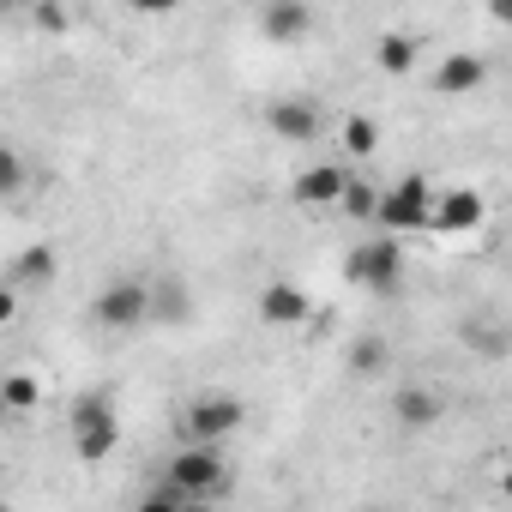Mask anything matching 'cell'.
<instances>
[{
  "instance_id": "obj_1",
  "label": "cell",
  "mask_w": 512,
  "mask_h": 512,
  "mask_svg": "<svg viewBox=\"0 0 512 512\" xmlns=\"http://www.w3.org/2000/svg\"><path fill=\"white\" fill-rule=\"evenodd\" d=\"M67 428H73V452H79L85 464H103V458L115 452V440H121V416H115L109 392H79Z\"/></svg>"
},
{
  "instance_id": "obj_2",
  "label": "cell",
  "mask_w": 512,
  "mask_h": 512,
  "mask_svg": "<svg viewBox=\"0 0 512 512\" xmlns=\"http://www.w3.org/2000/svg\"><path fill=\"white\" fill-rule=\"evenodd\" d=\"M434 187L422 181V175H404L398 187H386V199H380V235H428L434 229Z\"/></svg>"
},
{
  "instance_id": "obj_3",
  "label": "cell",
  "mask_w": 512,
  "mask_h": 512,
  "mask_svg": "<svg viewBox=\"0 0 512 512\" xmlns=\"http://www.w3.org/2000/svg\"><path fill=\"white\" fill-rule=\"evenodd\" d=\"M223 482H229V464H223L217 446H181L169 458V482L163 488H175L187 500H211V494H223Z\"/></svg>"
},
{
  "instance_id": "obj_4",
  "label": "cell",
  "mask_w": 512,
  "mask_h": 512,
  "mask_svg": "<svg viewBox=\"0 0 512 512\" xmlns=\"http://www.w3.org/2000/svg\"><path fill=\"white\" fill-rule=\"evenodd\" d=\"M344 278H350L356 290H380V296H392L398 278H404V241H392V235L362 241L350 260H344Z\"/></svg>"
},
{
  "instance_id": "obj_5",
  "label": "cell",
  "mask_w": 512,
  "mask_h": 512,
  "mask_svg": "<svg viewBox=\"0 0 512 512\" xmlns=\"http://www.w3.org/2000/svg\"><path fill=\"white\" fill-rule=\"evenodd\" d=\"M91 314H97L103 332H139V326H151V284H139V278H115L109 290H97Z\"/></svg>"
},
{
  "instance_id": "obj_6",
  "label": "cell",
  "mask_w": 512,
  "mask_h": 512,
  "mask_svg": "<svg viewBox=\"0 0 512 512\" xmlns=\"http://www.w3.org/2000/svg\"><path fill=\"white\" fill-rule=\"evenodd\" d=\"M241 422H247L241 398L205 392V398H193V404H187V416H181V440H187V446H217V440H223V434H235Z\"/></svg>"
},
{
  "instance_id": "obj_7",
  "label": "cell",
  "mask_w": 512,
  "mask_h": 512,
  "mask_svg": "<svg viewBox=\"0 0 512 512\" xmlns=\"http://www.w3.org/2000/svg\"><path fill=\"white\" fill-rule=\"evenodd\" d=\"M266 127H272L284 145H314L320 127H326V115H320L314 97H278V103L266 109Z\"/></svg>"
},
{
  "instance_id": "obj_8",
  "label": "cell",
  "mask_w": 512,
  "mask_h": 512,
  "mask_svg": "<svg viewBox=\"0 0 512 512\" xmlns=\"http://www.w3.org/2000/svg\"><path fill=\"white\" fill-rule=\"evenodd\" d=\"M350 169L344 163H314V169H302L296 181H290V199L296 205H344V193H350Z\"/></svg>"
},
{
  "instance_id": "obj_9",
  "label": "cell",
  "mask_w": 512,
  "mask_h": 512,
  "mask_svg": "<svg viewBox=\"0 0 512 512\" xmlns=\"http://www.w3.org/2000/svg\"><path fill=\"white\" fill-rule=\"evenodd\" d=\"M482 217H488V205L476 187H446L434 199V235H470V229H482Z\"/></svg>"
},
{
  "instance_id": "obj_10",
  "label": "cell",
  "mask_w": 512,
  "mask_h": 512,
  "mask_svg": "<svg viewBox=\"0 0 512 512\" xmlns=\"http://www.w3.org/2000/svg\"><path fill=\"white\" fill-rule=\"evenodd\" d=\"M482 85H488V61L470 55V49H452V55L434 67V91H440V97H470V91H482Z\"/></svg>"
},
{
  "instance_id": "obj_11",
  "label": "cell",
  "mask_w": 512,
  "mask_h": 512,
  "mask_svg": "<svg viewBox=\"0 0 512 512\" xmlns=\"http://www.w3.org/2000/svg\"><path fill=\"white\" fill-rule=\"evenodd\" d=\"M260 31L272 43H302L314 31V7L308 0H272V7H260Z\"/></svg>"
},
{
  "instance_id": "obj_12",
  "label": "cell",
  "mask_w": 512,
  "mask_h": 512,
  "mask_svg": "<svg viewBox=\"0 0 512 512\" xmlns=\"http://www.w3.org/2000/svg\"><path fill=\"white\" fill-rule=\"evenodd\" d=\"M440 410H446V404H440L434 386H398V392H392V416H398V428H410V434L434 428Z\"/></svg>"
},
{
  "instance_id": "obj_13",
  "label": "cell",
  "mask_w": 512,
  "mask_h": 512,
  "mask_svg": "<svg viewBox=\"0 0 512 512\" xmlns=\"http://www.w3.org/2000/svg\"><path fill=\"white\" fill-rule=\"evenodd\" d=\"M308 314H314V302H308L296 284H284V278H278V284H266V290H260V320H266V326H302Z\"/></svg>"
},
{
  "instance_id": "obj_14",
  "label": "cell",
  "mask_w": 512,
  "mask_h": 512,
  "mask_svg": "<svg viewBox=\"0 0 512 512\" xmlns=\"http://www.w3.org/2000/svg\"><path fill=\"white\" fill-rule=\"evenodd\" d=\"M49 278H55V253H49V241H37V247L13 253V266H7V290H43Z\"/></svg>"
},
{
  "instance_id": "obj_15",
  "label": "cell",
  "mask_w": 512,
  "mask_h": 512,
  "mask_svg": "<svg viewBox=\"0 0 512 512\" xmlns=\"http://www.w3.org/2000/svg\"><path fill=\"white\" fill-rule=\"evenodd\" d=\"M187 314H193V302H187L181 284H151V320L157 326H181Z\"/></svg>"
},
{
  "instance_id": "obj_16",
  "label": "cell",
  "mask_w": 512,
  "mask_h": 512,
  "mask_svg": "<svg viewBox=\"0 0 512 512\" xmlns=\"http://www.w3.org/2000/svg\"><path fill=\"white\" fill-rule=\"evenodd\" d=\"M374 61H380L386 73H410V61H416V37H404V31H386V37L374 43Z\"/></svg>"
},
{
  "instance_id": "obj_17",
  "label": "cell",
  "mask_w": 512,
  "mask_h": 512,
  "mask_svg": "<svg viewBox=\"0 0 512 512\" xmlns=\"http://www.w3.org/2000/svg\"><path fill=\"white\" fill-rule=\"evenodd\" d=\"M392 368V350H386V338H356L350 344V374H386Z\"/></svg>"
},
{
  "instance_id": "obj_18",
  "label": "cell",
  "mask_w": 512,
  "mask_h": 512,
  "mask_svg": "<svg viewBox=\"0 0 512 512\" xmlns=\"http://www.w3.org/2000/svg\"><path fill=\"white\" fill-rule=\"evenodd\" d=\"M338 139H344L350 157H374V145H380V121H374V115H350Z\"/></svg>"
},
{
  "instance_id": "obj_19",
  "label": "cell",
  "mask_w": 512,
  "mask_h": 512,
  "mask_svg": "<svg viewBox=\"0 0 512 512\" xmlns=\"http://www.w3.org/2000/svg\"><path fill=\"white\" fill-rule=\"evenodd\" d=\"M380 199H386V187H374V181H350V193H344V211L356 217V223H374L380 217Z\"/></svg>"
},
{
  "instance_id": "obj_20",
  "label": "cell",
  "mask_w": 512,
  "mask_h": 512,
  "mask_svg": "<svg viewBox=\"0 0 512 512\" xmlns=\"http://www.w3.org/2000/svg\"><path fill=\"white\" fill-rule=\"evenodd\" d=\"M0 398H7V410H37L43 386H37V374H7V386H0Z\"/></svg>"
},
{
  "instance_id": "obj_21",
  "label": "cell",
  "mask_w": 512,
  "mask_h": 512,
  "mask_svg": "<svg viewBox=\"0 0 512 512\" xmlns=\"http://www.w3.org/2000/svg\"><path fill=\"white\" fill-rule=\"evenodd\" d=\"M133 512H205L199 500H187V494H175V488H157V494H145Z\"/></svg>"
},
{
  "instance_id": "obj_22",
  "label": "cell",
  "mask_w": 512,
  "mask_h": 512,
  "mask_svg": "<svg viewBox=\"0 0 512 512\" xmlns=\"http://www.w3.org/2000/svg\"><path fill=\"white\" fill-rule=\"evenodd\" d=\"M0 193H25V157L13 145H0Z\"/></svg>"
},
{
  "instance_id": "obj_23",
  "label": "cell",
  "mask_w": 512,
  "mask_h": 512,
  "mask_svg": "<svg viewBox=\"0 0 512 512\" xmlns=\"http://www.w3.org/2000/svg\"><path fill=\"white\" fill-rule=\"evenodd\" d=\"M37 25H43V31H61V25H67V13H61V7H37Z\"/></svg>"
},
{
  "instance_id": "obj_24",
  "label": "cell",
  "mask_w": 512,
  "mask_h": 512,
  "mask_svg": "<svg viewBox=\"0 0 512 512\" xmlns=\"http://www.w3.org/2000/svg\"><path fill=\"white\" fill-rule=\"evenodd\" d=\"M488 13H494L500 25H512V0H494V7H488Z\"/></svg>"
},
{
  "instance_id": "obj_25",
  "label": "cell",
  "mask_w": 512,
  "mask_h": 512,
  "mask_svg": "<svg viewBox=\"0 0 512 512\" xmlns=\"http://www.w3.org/2000/svg\"><path fill=\"white\" fill-rule=\"evenodd\" d=\"M500 488H506V500H512V470H506V476H500Z\"/></svg>"
}]
</instances>
